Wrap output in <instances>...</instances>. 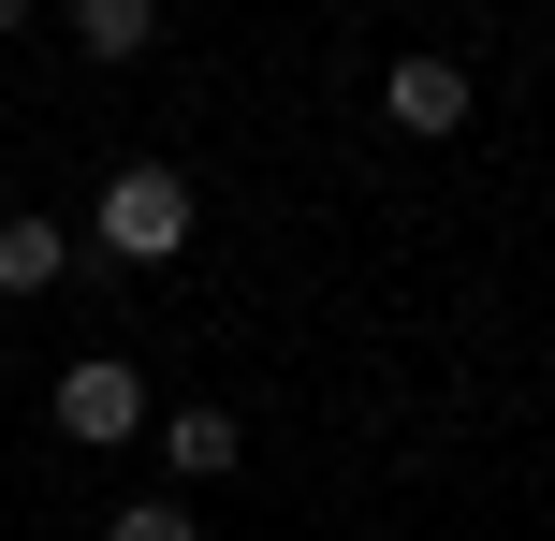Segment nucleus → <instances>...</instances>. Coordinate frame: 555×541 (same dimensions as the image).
Returning a JSON list of instances; mask_svg holds the SVG:
<instances>
[{
	"label": "nucleus",
	"instance_id": "nucleus-1",
	"mask_svg": "<svg viewBox=\"0 0 555 541\" xmlns=\"http://www.w3.org/2000/svg\"><path fill=\"white\" fill-rule=\"evenodd\" d=\"M88 249H103V263H176V249H191V176H162V162L103 176V220H88Z\"/></svg>",
	"mask_w": 555,
	"mask_h": 541
},
{
	"label": "nucleus",
	"instance_id": "nucleus-2",
	"mask_svg": "<svg viewBox=\"0 0 555 541\" xmlns=\"http://www.w3.org/2000/svg\"><path fill=\"white\" fill-rule=\"evenodd\" d=\"M59 425H74V439H132V425H146L132 351H74V366H59Z\"/></svg>",
	"mask_w": 555,
	"mask_h": 541
},
{
	"label": "nucleus",
	"instance_id": "nucleus-3",
	"mask_svg": "<svg viewBox=\"0 0 555 541\" xmlns=\"http://www.w3.org/2000/svg\"><path fill=\"white\" fill-rule=\"evenodd\" d=\"M380 117H395V132H424V146L468 132V74H453V59H395V74H380Z\"/></svg>",
	"mask_w": 555,
	"mask_h": 541
},
{
	"label": "nucleus",
	"instance_id": "nucleus-4",
	"mask_svg": "<svg viewBox=\"0 0 555 541\" xmlns=\"http://www.w3.org/2000/svg\"><path fill=\"white\" fill-rule=\"evenodd\" d=\"M59 263H74V234H59V220H0V293H44Z\"/></svg>",
	"mask_w": 555,
	"mask_h": 541
},
{
	"label": "nucleus",
	"instance_id": "nucleus-5",
	"mask_svg": "<svg viewBox=\"0 0 555 541\" xmlns=\"http://www.w3.org/2000/svg\"><path fill=\"white\" fill-rule=\"evenodd\" d=\"M162 454L191 468V484H220V468H234V410H176V439H162Z\"/></svg>",
	"mask_w": 555,
	"mask_h": 541
},
{
	"label": "nucleus",
	"instance_id": "nucleus-6",
	"mask_svg": "<svg viewBox=\"0 0 555 541\" xmlns=\"http://www.w3.org/2000/svg\"><path fill=\"white\" fill-rule=\"evenodd\" d=\"M146 29H162V15H146V0H74V44H88V59H132Z\"/></svg>",
	"mask_w": 555,
	"mask_h": 541
},
{
	"label": "nucleus",
	"instance_id": "nucleus-7",
	"mask_svg": "<svg viewBox=\"0 0 555 541\" xmlns=\"http://www.w3.org/2000/svg\"><path fill=\"white\" fill-rule=\"evenodd\" d=\"M103 541H205V527H191V513H176V498H132V513H117Z\"/></svg>",
	"mask_w": 555,
	"mask_h": 541
}]
</instances>
